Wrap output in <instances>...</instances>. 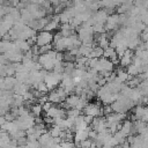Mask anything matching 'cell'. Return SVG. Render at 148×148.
Instances as JSON below:
<instances>
[{
    "mask_svg": "<svg viewBox=\"0 0 148 148\" xmlns=\"http://www.w3.org/2000/svg\"><path fill=\"white\" fill-rule=\"evenodd\" d=\"M119 14H110L105 21V24H104V28H105V31L106 32H110V31H117L118 28H119Z\"/></svg>",
    "mask_w": 148,
    "mask_h": 148,
    "instance_id": "6",
    "label": "cell"
},
{
    "mask_svg": "<svg viewBox=\"0 0 148 148\" xmlns=\"http://www.w3.org/2000/svg\"><path fill=\"white\" fill-rule=\"evenodd\" d=\"M61 131H62V130H61L59 126H57V125H54V124H53L49 132H50V134H51L53 138H57V136H59V135H60Z\"/></svg>",
    "mask_w": 148,
    "mask_h": 148,
    "instance_id": "18",
    "label": "cell"
},
{
    "mask_svg": "<svg viewBox=\"0 0 148 148\" xmlns=\"http://www.w3.org/2000/svg\"><path fill=\"white\" fill-rule=\"evenodd\" d=\"M92 30L95 34H103L105 32V28H104V24H101V23H96L92 25Z\"/></svg>",
    "mask_w": 148,
    "mask_h": 148,
    "instance_id": "21",
    "label": "cell"
},
{
    "mask_svg": "<svg viewBox=\"0 0 148 148\" xmlns=\"http://www.w3.org/2000/svg\"><path fill=\"white\" fill-rule=\"evenodd\" d=\"M14 42V44L23 52V53H25L27 51H29L30 50V45H29V43H28V40L27 39H15V40H13Z\"/></svg>",
    "mask_w": 148,
    "mask_h": 148,
    "instance_id": "12",
    "label": "cell"
},
{
    "mask_svg": "<svg viewBox=\"0 0 148 148\" xmlns=\"http://www.w3.org/2000/svg\"><path fill=\"white\" fill-rule=\"evenodd\" d=\"M0 95H1V90H0Z\"/></svg>",
    "mask_w": 148,
    "mask_h": 148,
    "instance_id": "28",
    "label": "cell"
},
{
    "mask_svg": "<svg viewBox=\"0 0 148 148\" xmlns=\"http://www.w3.org/2000/svg\"><path fill=\"white\" fill-rule=\"evenodd\" d=\"M51 106H52V103L49 102V101H45L44 103H42V109H43V111H45V112H46Z\"/></svg>",
    "mask_w": 148,
    "mask_h": 148,
    "instance_id": "25",
    "label": "cell"
},
{
    "mask_svg": "<svg viewBox=\"0 0 148 148\" xmlns=\"http://www.w3.org/2000/svg\"><path fill=\"white\" fill-rule=\"evenodd\" d=\"M17 82V80L15 79V76H5L3 77V83H5V90H13L15 83Z\"/></svg>",
    "mask_w": 148,
    "mask_h": 148,
    "instance_id": "13",
    "label": "cell"
},
{
    "mask_svg": "<svg viewBox=\"0 0 148 148\" xmlns=\"http://www.w3.org/2000/svg\"><path fill=\"white\" fill-rule=\"evenodd\" d=\"M53 40V35L51 31H46V30H40L37 35H36V45L38 46H43L46 44H51V42Z\"/></svg>",
    "mask_w": 148,
    "mask_h": 148,
    "instance_id": "7",
    "label": "cell"
},
{
    "mask_svg": "<svg viewBox=\"0 0 148 148\" xmlns=\"http://www.w3.org/2000/svg\"><path fill=\"white\" fill-rule=\"evenodd\" d=\"M42 111H43V109H42V104H40V103L32 104V105L30 106V112H31V114H32L35 118H36V117H39L40 113H42Z\"/></svg>",
    "mask_w": 148,
    "mask_h": 148,
    "instance_id": "17",
    "label": "cell"
},
{
    "mask_svg": "<svg viewBox=\"0 0 148 148\" xmlns=\"http://www.w3.org/2000/svg\"><path fill=\"white\" fill-rule=\"evenodd\" d=\"M3 54H5V57L8 59L9 62H14V64L21 62L22 59H23V56H24V53H23L15 44L12 46V49H9V50H8L6 53H3Z\"/></svg>",
    "mask_w": 148,
    "mask_h": 148,
    "instance_id": "3",
    "label": "cell"
},
{
    "mask_svg": "<svg viewBox=\"0 0 148 148\" xmlns=\"http://www.w3.org/2000/svg\"><path fill=\"white\" fill-rule=\"evenodd\" d=\"M27 146H28V148H40V143L38 140H28L27 139Z\"/></svg>",
    "mask_w": 148,
    "mask_h": 148,
    "instance_id": "22",
    "label": "cell"
},
{
    "mask_svg": "<svg viewBox=\"0 0 148 148\" xmlns=\"http://www.w3.org/2000/svg\"><path fill=\"white\" fill-rule=\"evenodd\" d=\"M57 53H58V51L52 49L47 53L39 54L37 61L39 62V65L42 66L43 69H46V71H52L53 69V67L57 62Z\"/></svg>",
    "mask_w": 148,
    "mask_h": 148,
    "instance_id": "1",
    "label": "cell"
},
{
    "mask_svg": "<svg viewBox=\"0 0 148 148\" xmlns=\"http://www.w3.org/2000/svg\"><path fill=\"white\" fill-rule=\"evenodd\" d=\"M133 56H134L133 50L127 49V50L124 52V54L119 58V64H120V66H121V67H127V66L132 62V58H133Z\"/></svg>",
    "mask_w": 148,
    "mask_h": 148,
    "instance_id": "9",
    "label": "cell"
},
{
    "mask_svg": "<svg viewBox=\"0 0 148 148\" xmlns=\"http://www.w3.org/2000/svg\"><path fill=\"white\" fill-rule=\"evenodd\" d=\"M114 54H116V50H114V47H111V46L104 49V51H103V57L104 58H108V59L111 58Z\"/></svg>",
    "mask_w": 148,
    "mask_h": 148,
    "instance_id": "19",
    "label": "cell"
},
{
    "mask_svg": "<svg viewBox=\"0 0 148 148\" xmlns=\"http://www.w3.org/2000/svg\"><path fill=\"white\" fill-rule=\"evenodd\" d=\"M119 131H120L124 135H126V136L135 134L134 128H133V123H132L131 120H124V121L121 123V126H120Z\"/></svg>",
    "mask_w": 148,
    "mask_h": 148,
    "instance_id": "10",
    "label": "cell"
},
{
    "mask_svg": "<svg viewBox=\"0 0 148 148\" xmlns=\"http://www.w3.org/2000/svg\"><path fill=\"white\" fill-rule=\"evenodd\" d=\"M103 51H104V50H103L101 46L95 45V46L92 47L91 52L89 53L88 58H101V57H103Z\"/></svg>",
    "mask_w": 148,
    "mask_h": 148,
    "instance_id": "16",
    "label": "cell"
},
{
    "mask_svg": "<svg viewBox=\"0 0 148 148\" xmlns=\"http://www.w3.org/2000/svg\"><path fill=\"white\" fill-rule=\"evenodd\" d=\"M89 130H90V126H88V127L84 128V130H77V131L74 132L73 139H74V145H75V147L79 146V143H80L81 141H83V140H86V139H89Z\"/></svg>",
    "mask_w": 148,
    "mask_h": 148,
    "instance_id": "8",
    "label": "cell"
},
{
    "mask_svg": "<svg viewBox=\"0 0 148 148\" xmlns=\"http://www.w3.org/2000/svg\"><path fill=\"white\" fill-rule=\"evenodd\" d=\"M29 86L27 84V83H24V82H21V81H17L16 83H15V86H14V88H13V92L14 94H16V95H24L28 90H29Z\"/></svg>",
    "mask_w": 148,
    "mask_h": 148,
    "instance_id": "11",
    "label": "cell"
},
{
    "mask_svg": "<svg viewBox=\"0 0 148 148\" xmlns=\"http://www.w3.org/2000/svg\"><path fill=\"white\" fill-rule=\"evenodd\" d=\"M83 113L84 116H90L92 118L103 116L102 106L99 105V103H87V105L83 109Z\"/></svg>",
    "mask_w": 148,
    "mask_h": 148,
    "instance_id": "5",
    "label": "cell"
},
{
    "mask_svg": "<svg viewBox=\"0 0 148 148\" xmlns=\"http://www.w3.org/2000/svg\"><path fill=\"white\" fill-rule=\"evenodd\" d=\"M53 49V46L51 44H46V45H43V46H39V54H44V53H47L49 51H51Z\"/></svg>",
    "mask_w": 148,
    "mask_h": 148,
    "instance_id": "23",
    "label": "cell"
},
{
    "mask_svg": "<svg viewBox=\"0 0 148 148\" xmlns=\"http://www.w3.org/2000/svg\"><path fill=\"white\" fill-rule=\"evenodd\" d=\"M15 148H28V146L27 145H22V146H16Z\"/></svg>",
    "mask_w": 148,
    "mask_h": 148,
    "instance_id": "27",
    "label": "cell"
},
{
    "mask_svg": "<svg viewBox=\"0 0 148 148\" xmlns=\"http://www.w3.org/2000/svg\"><path fill=\"white\" fill-rule=\"evenodd\" d=\"M14 45V42L9 40V39H0V54L6 53L9 49H12V46Z\"/></svg>",
    "mask_w": 148,
    "mask_h": 148,
    "instance_id": "14",
    "label": "cell"
},
{
    "mask_svg": "<svg viewBox=\"0 0 148 148\" xmlns=\"http://www.w3.org/2000/svg\"><path fill=\"white\" fill-rule=\"evenodd\" d=\"M140 21H141L146 27H148V9L145 10V12L140 15Z\"/></svg>",
    "mask_w": 148,
    "mask_h": 148,
    "instance_id": "24",
    "label": "cell"
},
{
    "mask_svg": "<svg viewBox=\"0 0 148 148\" xmlns=\"http://www.w3.org/2000/svg\"><path fill=\"white\" fill-rule=\"evenodd\" d=\"M5 121H6V118H5V116H0V128H1V126L5 124Z\"/></svg>",
    "mask_w": 148,
    "mask_h": 148,
    "instance_id": "26",
    "label": "cell"
},
{
    "mask_svg": "<svg viewBox=\"0 0 148 148\" xmlns=\"http://www.w3.org/2000/svg\"><path fill=\"white\" fill-rule=\"evenodd\" d=\"M80 112H81L80 110L73 108V109H68V110L66 111V116H67V117H71V118H76L77 116H80Z\"/></svg>",
    "mask_w": 148,
    "mask_h": 148,
    "instance_id": "20",
    "label": "cell"
},
{
    "mask_svg": "<svg viewBox=\"0 0 148 148\" xmlns=\"http://www.w3.org/2000/svg\"><path fill=\"white\" fill-rule=\"evenodd\" d=\"M117 79L120 81V82H123V83H125V82H127L132 76L125 71V69H123V68H119L118 71H117Z\"/></svg>",
    "mask_w": 148,
    "mask_h": 148,
    "instance_id": "15",
    "label": "cell"
},
{
    "mask_svg": "<svg viewBox=\"0 0 148 148\" xmlns=\"http://www.w3.org/2000/svg\"><path fill=\"white\" fill-rule=\"evenodd\" d=\"M113 67H114V65L108 58L101 57V58H98V61H97L95 68H92V69L97 71L98 73H105V72H112Z\"/></svg>",
    "mask_w": 148,
    "mask_h": 148,
    "instance_id": "4",
    "label": "cell"
},
{
    "mask_svg": "<svg viewBox=\"0 0 148 148\" xmlns=\"http://www.w3.org/2000/svg\"><path fill=\"white\" fill-rule=\"evenodd\" d=\"M47 87L49 90H53L56 89L60 82H61V74L60 73H56V72H47V74L44 76V80H43Z\"/></svg>",
    "mask_w": 148,
    "mask_h": 148,
    "instance_id": "2",
    "label": "cell"
}]
</instances>
